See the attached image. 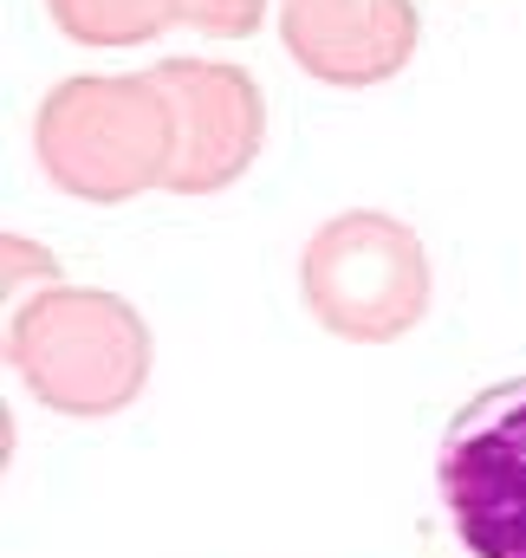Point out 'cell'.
<instances>
[{
    "label": "cell",
    "mask_w": 526,
    "mask_h": 558,
    "mask_svg": "<svg viewBox=\"0 0 526 558\" xmlns=\"http://www.w3.org/2000/svg\"><path fill=\"white\" fill-rule=\"evenodd\" d=\"M176 118V162L169 195H222L254 169L266 143V98L241 65L222 59H163L150 72Z\"/></svg>",
    "instance_id": "5b68a950"
},
{
    "label": "cell",
    "mask_w": 526,
    "mask_h": 558,
    "mask_svg": "<svg viewBox=\"0 0 526 558\" xmlns=\"http://www.w3.org/2000/svg\"><path fill=\"white\" fill-rule=\"evenodd\" d=\"M266 0H189V26L208 39H248L261 26Z\"/></svg>",
    "instance_id": "ba28073f"
},
{
    "label": "cell",
    "mask_w": 526,
    "mask_h": 558,
    "mask_svg": "<svg viewBox=\"0 0 526 558\" xmlns=\"http://www.w3.org/2000/svg\"><path fill=\"white\" fill-rule=\"evenodd\" d=\"M33 156L46 182L72 202L118 208L169 182L176 118L163 85L143 72H79L59 78L33 111Z\"/></svg>",
    "instance_id": "7a4b0ae2"
},
{
    "label": "cell",
    "mask_w": 526,
    "mask_h": 558,
    "mask_svg": "<svg viewBox=\"0 0 526 558\" xmlns=\"http://www.w3.org/2000/svg\"><path fill=\"white\" fill-rule=\"evenodd\" d=\"M52 26L79 46H143L189 20V0H46Z\"/></svg>",
    "instance_id": "52a82bcc"
},
{
    "label": "cell",
    "mask_w": 526,
    "mask_h": 558,
    "mask_svg": "<svg viewBox=\"0 0 526 558\" xmlns=\"http://www.w3.org/2000/svg\"><path fill=\"white\" fill-rule=\"evenodd\" d=\"M435 487L475 558H526V377L481 390L449 422Z\"/></svg>",
    "instance_id": "277c9868"
},
{
    "label": "cell",
    "mask_w": 526,
    "mask_h": 558,
    "mask_svg": "<svg viewBox=\"0 0 526 558\" xmlns=\"http://www.w3.org/2000/svg\"><path fill=\"white\" fill-rule=\"evenodd\" d=\"M416 0H279V46L319 85H384L416 59Z\"/></svg>",
    "instance_id": "8992f818"
},
{
    "label": "cell",
    "mask_w": 526,
    "mask_h": 558,
    "mask_svg": "<svg viewBox=\"0 0 526 558\" xmlns=\"http://www.w3.org/2000/svg\"><path fill=\"white\" fill-rule=\"evenodd\" d=\"M7 364L52 416H118L150 384V325L105 286H39L7 318Z\"/></svg>",
    "instance_id": "6da1fadb"
},
{
    "label": "cell",
    "mask_w": 526,
    "mask_h": 558,
    "mask_svg": "<svg viewBox=\"0 0 526 558\" xmlns=\"http://www.w3.org/2000/svg\"><path fill=\"white\" fill-rule=\"evenodd\" d=\"M429 254L409 221L384 208H345L312 228L299 254V299L319 331L345 344H396L429 318Z\"/></svg>",
    "instance_id": "3957f363"
}]
</instances>
